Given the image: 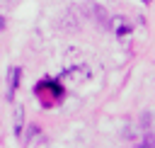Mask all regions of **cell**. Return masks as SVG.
I'll return each instance as SVG.
<instances>
[{
  "label": "cell",
  "mask_w": 155,
  "mask_h": 148,
  "mask_svg": "<svg viewBox=\"0 0 155 148\" xmlns=\"http://www.w3.org/2000/svg\"><path fill=\"white\" fill-rule=\"evenodd\" d=\"M111 27H114V32H116V36H128L131 32H133V27L124 19V17H114L111 19Z\"/></svg>",
  "instance_id": "cell-3"
},
{
  "label": "cell",
  "mask_w": 155,
  "mask_h": 148,
  "mask_svg": "<svg viewBox=\"0 0 155 148\" xmlns=\"http://www.w3.org/2000/svg\"><path fill=\"white\" fill-rule=\"evenodd\" d=\"M90 68L87 66H73V68H68V70H63L61 73V82H65V85H73V87H78V85H82V82H87L90 80Z\"/></svg>",
  "instance_id": "cell-2"
},
{
  "label": "cell",
  "mask_w": 155,
  "mask_h": 148,
  "mask_svg": "<svg viewBox=\"0 0 155 148\" xmlns=\"http://www.w3.org/2000/svg\"><path fill=\"white\" fill-rule=\"evenodd\" d=\"M22 119H24V109H22V104H17V109H15V133L17 136L22 133Z\"/></svg>",
  "instance_id": "cell-5"
},
{
  "label": "cell",
  "mask_w": 155,
  "mask_h": 148,
  "mask_svg": "<svg viewBox=\"0 0 155 148\" xmlns=\"http://www.w3.org/2000/svg\"><path fill=\"white\" fill-rule=\"evenodd\" d=\"M19 75H22V68H10V75H7V97L12 99L17 85H19Z\"/></svg>",
  "instance_id": "cell-4"
},
{
  "label": "cell",
  "mask_w": 155,
  "mask_h": 148,
  "mask_svg": "<svg viewBox=\"0 0 155 148\" xmlns=\"http://www.w3.org/2000/svg\"><path fill=\"white\" fill-rule=\"evenodd\" d=\"M2 27H5V22H2V17H0V29H2Z\"/></svg>",
  "instance_id": "cell-6"
},
{
  "label": "cell",
  "mask_w": 155,
  "mask_h": 148,
  "mask_svg": "<svg viewBox=\"0 0 155 148\" xmlns=\"http://www.w3.org/2000/svg\"><path fill=\"white\" fill-rule=\"evenodd\" d=\"M143 2H150V0H143Z\"/></svg>",
  "instance_id": "cell-7"
},
{
  "label": "cell",
  "mask_w": 155,
  "mask_h": 148,
  "mask_svg": "<svg viewBox=\"0 0 155 148\" xmlns=\"http://www.w3.org/2000/svg\"><path fill=\"white\" fill-rule=\"evenodd\" d=\"M36 95H39V99H41L46 107L56 104V102L63 97V87H61V80H41V82L36 85Z\"/></svg>",
  "instance_id": "cell-1"
}]
</instances>
